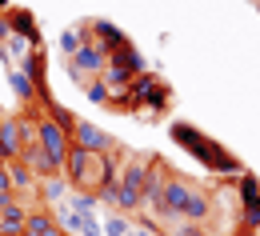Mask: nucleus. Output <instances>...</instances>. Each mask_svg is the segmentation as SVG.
Returning <instances> with one entry per match:
<instances>
[{"mask_svg":"<svg viewBox=\"0 0 260 236\" xmlns=\"http://www.w3.org/2000/svg\"><path fill=\"white\" fill-rule=\"evenodd\" d=\"M172 136H176L180 144H192V152L208 164V168H220V172H228V176H240V160L228 156L220 144H212L208 136H200L196 128H188V124H172Z\"/></svg>","mask_w":260,"mask_h":236,"instance_id":"nucleus-1","label":"nucleus"},{"mask_svg":"<svg viewBox=\"0 0 260 236\" xmlns=\"http://www.w3.org/2000/svg\"><path fill=\"white\" fill-rule=\"evenodd\" d=\"M192 188H196V184L188 180V176L172 172V176H168V184H164L160 216H156V220H164L168 228H172V224H180V212H184V204H188V192H192Z\"/></svg>","mask_w":260,"mask_h":236,"instance_id":"nucleus-2","label":"nucleus"},{"mask_svg":"<svg viewBox=\"0 0 260 236\" xmlns=\"http://www.w3.org/2000/svg\"><path fill=\"white\" fill-rule=\"evenodd\" d=\"M236 196H240V224H244V232H260V180L252 172L236 176Z\"/></svg>","mask_w":260,"mask_h":236,"instance_id":"nucleus-3","label":"nucleus"},{"mask_svg":"<svg viewBox=\"0 0 260 236\" xmlns=\"http://www.w3.org/2000/svg\"><path fill=\"white\" fill-rule=\"evenodd\" d=\"M168 176H172V168L156 156V160H152V168H148V176H144V184H140V212H144L148 220H152V216H160V196H164Z\"/></svg>","mask_w":260,"mask_h":236,"instance_id":"nucleus-4","label":"nucleus"},{"mask_svg":"<svg viewBox=\"0 0 260 236\" xmlns=\"http://www.w3.org/2000/svg\"><path fill=\"white\" fill-rule=\"evenodd\" d=\"M104 64H108V52H104L100 44H92V40H84V44L68 56V72H72L76 80H96L100 72H104Z\"/></svg>","mask_w":260,"mask_h":236,"instance_id":"nucleus-5","label":"nucleus"},{"mask_svg":"<svg viewBox=\"0 0 260 236\" xmlns=\"http://www.w3.org/2000/svg\"><path fill=\"white\" fill-rule=\"evenodd\" d=\"M36 144L48 152V160H52V164H60V168H64V156H68V148H72V136H68L56 120H40V124H36Z\"/></svg>","mask_w":260,"mask_h":236,"instance_id":"nucleus-6","label":"nucleus"},{"mask_svg":"<svg viewBox=\"0 0 260 236\" xmlns=\"http://www.w3.org/2000/svg\"><path fill=\"white\" fill-rule=\"evenodd\" d=\"M152 160H156V156L124 152V160L116 164V184H120V188H128V192H140V184H144V176H148V168H152Z\"/></svg>","mask_w":260,"mask_h":236,"instance_id":"nucleus-7","label":"nucleus"},{"mask_svg":"<svg viewBox=\"0 0 260 236\" xmlns=\"http://www.w3.org/2000/svg\"><path fill=\"white\" fill-rule=\"evenodd\" d=\"M72 144L84 148V152H112L116 140L104 132V128H96L92 120H76V128H72Z\"/></svg>","mask_w":260,"mask_h":236,"instance_id":"nucleus-8","label":"nucleus"},{"mask_svg":"<svg viewBox=\"0 0 260 236\" xmlns=\"http://www.w3.org/2000/svg\"><path fill=\"white\" fill-rule=\"evenodd\" d=\"M88 40H92V44H100L108 56H112V52H124V48H132V40L120 32L116 24H108V20H92V24H88Z\"/></svg>","mask_w":260,"mask_h":236,"instance_id":"nucleus-9","label":"nucleus"},{"mask_svg":"<svg viewBox=\"0 0 260 236\" xmlns=\"http://www.w3.org/2000/svg\"><path fill=\"white\" fill-rule=\"evenodd\" d=\"M4 16H8V32L20 36V40H28L32 48H40V28H36V16L28 8H8Z\"/></svg>","mask_w":260,"mask_h":236,"instance_id":"nucleus-10","label":"nucleus"},{"mask_svg":"<svg viewBox=\"0 0 260 236\" xmlns=\"http://www.w3.org/2000/svg\"><path fill=\"white\" fill-rule=\"evenodd\" d=\"M24 148V136H20V116H4L0 120V160H16Z\"/></svg>","mask_w":260,"mask_h":236,"instance_id":"nucleus-11","label":"nucleus"},{"mask_svg":"<svg viewBox=\"0 0 260 236\" xmlns=\"http://www.w3.org/2000/svg\"><path fill=\"white\" fill-rule=\"evenodd\" d=\"M208 220H212V196L204 188H192L184 212H180V224H208Z\"/></svg>","mask_w":260,"mask_h":236,"instance_id":"nucleus-12","label":"nucleus"},{"mask_svg":"<svg viewBox=\"0 0 260 236\" xmlns=\"http://www.w3.org/2000/svg\"><path fill=\"white\" fill-rule=\"evenodd\" d=\"M36 188H40V200H44V208H56V204H64L68 196H72V188H68L64 172H60V176H44V180H36Z\"/></svg>","mask_w":260,"mask_h":236,"instance_id":"nucleus-13","label":"nucleus"},{"mask_svg":"<svg viewBox=\"0 0 260 236\" xmlns=\"http://www.w3.org/2000/svg\"><path fill=\"white\" fill-rule=\"evenodd\" d=\"M8 184H12V196H16V200H24V196L36 192V176L28 172V164H20V160H8Z\"/></svg>","mask_w":260,"mask_h":236,"instance_id":"nucleus-14","label":"nucleus"},{"mask_svg":"<svg viewBox=\"0 0 260 236\" xmlns=\"http://www.w3.org/2000/svg\"><path fill=\"white\" fill-rule=\"evenodd\" d=\"M52 228H56V220H52V212L40 204V208H32V212H28V220H24V232H20V236H48Z\"/></svg>","mask_w":260,"mask_h":236,"instance_id":"nucleus-15","label":"nucleus"},{"mask_svg":"<svg viewBox=\"0 0 260 236\" xmlns=\"http://www.w3.org/2000/svg\"><path fill=\"white\" fill-rule=\"evenodd\" d=\"M8 80H12V92H16V100H20V108L24 104H32V100H40V92H36V84L20 72V68H8Z\"/></svg>","mask_w":260,"mask_h":236,"instance_id":"nucleus-16","label":"nucleus"},{"mask_svg":"<svg viewBox=\"0 0 260 236\" xmlns=\"http://www.w3.org/2000/svg\"><path fill=\"white\" fill-rule=\"evenodd\" d=\"M24 220H28V208H24V204H12V208L0 216V236H20L24 232Z\"/></svg>","mask_w":260,"mask_h":236,"instance_id":"nucleus-17","label":"nucleus"},{"mask_svg":"<svg viewBox=\"0 0 260 236\" xmlns=\"http://www.w3.org/2000/svg\"><path fill=\"white\" fill-rule=\"evenodd\" d=\"M68 204H72V212L76 216H96V192H84V188H72V196H68Z\"/></svg>","mask_w":260,"mask_h":236,"instance_id":"nucleus-18","label":"nucleus"},{"mask_svg":"<svg viewBox=\"0 0 260 236\" xmlns=\"http://www.w3.org/2000/svg\"><path fill=\"white\" fill-rule=\"evenodd\" d=\"M84 40H88V24L64 28V32H60V52H64V56H72V52H76V48H80Z\"/></svg>","mask_w":260,"mask_h":236,"instance_id":"nucleus-19","label":"nucleus"},{"mask_svg":"<svg viewBox=\"0 0 260 236\" xmlns=\"http://www.w3.org/2000/svg\"><path fill=\"white\" fill-rule=\"evenodd\" d=\"M48 120H56L68 136H72V128H76V112H72V108H64V104H56V100L48 104Z\"/></svg>","mask_w":260,"mask_h":236,"instance_id":"nucleus-20","label":"nucleus"},{"mask_svg":"<svg viewBox=\"0 0 260 236\" xmlns=\"http://www.w3.org/2000/svg\"><path fill=\"white\" fill-rule=\"evenodd\" d=\"M100 228H104V236H124L132 228V220H128V216H120V212H108V220H104Z\"/></svg>","mask_w":260,"mask_h":236,"instance_id":"nucleus-21","label":"nucleus"},{"mask_svg":"<svg viewBox=\"0 0 260 236\" xmlns=\"http://www.w3.org/2000/svg\"><path fill=\"white\" fill-rule=\"evenodd\" d=\"M96 200H100V204H108V208L116 212V200H120V184H116V180L100 184V188H96Z\"/></svg>","mask_w":260,"mask_h":236,"instance_id":"nucleus-22","label":"nucleus"},{"mask_svg":"<svg viewBox=\"0 0 260 236\" xmlns=\"http://www.w3.org/2000/svg\"><path fill=\"white\" fill-rule=\"evenodd\" d=\"M84 96H88V100H92V104H108V100H112L100 76H96V80H88V84H84Z\"/></svg>","mask_w":260,"mask_h":236,"instance_id":"nucleus-23","label":"nucleus"},{"mask_svg":"<svg viewBox=\"0 0 260 236\" xmlns=\"http://www.w3.org/2000/svg\"><path fill=\"white\" fill-rule=\"evenodd\" d=\"M168 236H212V232H208L204 224H172Z\"/></svg>","mask_w":260,"mask_h":236,"instance_id":"nucleus-24","label":"nucleus"},{"mask_svg":"<svg viewBox=\"0 0 260 236\" xmlns=\"http://www.w3.org/2000/svg\"><path fill=\"white\" fill-rule=\"evenodd\" d=\"M12 204H20V200H16V196H12V192H0V216H4V212H8V208H12Z\"/></svg>","mask_w":260,"mask_h":236,"instance_id":"nucleus-25","label":"nucleus"},{"mask_svg":"<svg viewBox=\"0 0 260 236\" xmlns=\"http://www.w3.org/2000/svg\"><path fill=\"white\" fill-rule=\"evenodd\" d=\"M8 36H12V32H8V16L0 12V48H4V40H8Z\"/></svg>","mask_w":260,"mask_h":236,"instance_id":"nucleus-26","label":"nucleus"},{"mask_svg":"<svg viewBox=\"0 0 260 236\" xmlns=\"http://www.w3.org/2000/svg\"><path fill=\"white\" fill-rule=\"evenodd\" d=\"M124 236H148V232H140V228H128V232H124Z\"/></svg>","mask_w":260,"mask_h":236,"instance_id":"nucleus-27","label":"nucleus"},{"mask_svg":"<svg viewBox=\"0 0 260 236\" xmlns=\"http://www.w3.org/2000/svg\"><path fill=\"white\" fill-rule=\"evenodd\" d=\"M48 236H68V232H64V228H52V232H48Z\"/></svg>","mask_w":260,"mask_h":236,"instance_id":"nucleus-28","label":"nucleus"},{"mask_svg":"<svg viewBox=\"0 0 260 236\" xmlns=\"http://www.w3.org/2000/svg\"><path fill=\"white\" fill-rule=\"evenodd\" d=\"M0 120H4V112H0Z\"/></svg>","mask_w":260,"mask_h":236,"instance_id":"nucleus-29","label":"nucleus"},{"mask_svg":"<svg viewBox=\"0 0 260 236\" xmlns=\"http://www.w3.org/2000/svg\"><path fill=\"white\" fill-rule=\"evenodd\" d=\"M256 236H260V232H256Z\"/></svg>","mask_w":260,"mask_h":236,"instance_id":"nucleus-30","label":"nucleus"}]
</instances>
